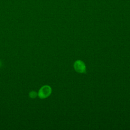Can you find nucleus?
<instances>
[{
	"label": "nucleus",
	"mask_w": 130,
	"mask_h": 130,
	"mask_svg": "<svg viewBox=\"0 0 130 130\" xmlns=\"http://www.w3.org/2000/svg\"><path fill=\"white\" fill-rule=\"evenodd\" d=\"M1 65H2V63H1V62L0 61V67L1 66Z\"/></svg>",
	"instance_id": "20e7f679"
},
{
	"label": "nucleus",
	"mask_w": 130,
	"mask_h": 130,
	"mask_svg": "<svg viewBox=\"0 0 130 130\" xmlns=\"http://www.w3.org/2000/svg\"><path fill=\"white\" fill-rule=\"evenodd\" d=\"M52 89L49 85H45L42 86L38 92V96L41 99L48 98L51 93Z\"/></svg>",
	"instance_id": "f257e3e1"
},
{
	"label": "nucleus",
	"mask_w": 130,
	"mask_h": 130,
	"mask_svg": "<svg viewBox=\"0 0 130 130\" xmlns=\"http://www.w3.org/2000/svg\"><path fill=\"white\" fill-rule=\"evenodd\" d=\"M74 69L79 73H85L86 72V66L85 63L80 60H76L74 64Z\"/></svg>",
	"instance_id": "f03ea898"
},
{
	"label": "nucleus",
	"mask_w": 130,
	"mask_h": 130,
	"mask_svg": "<svg viewBox=\"0 0 130 130\" xmlns=\"http://www.w3.org/2000/svg\"><path fill=\"white\" fill-rule=\"evenodd\" d=\"M38 96V93L35 91H31L29 93V96L31 99H35Z\"/></svg>",
	"instance_id": "7ed1b4c3"
}]
</instances>
